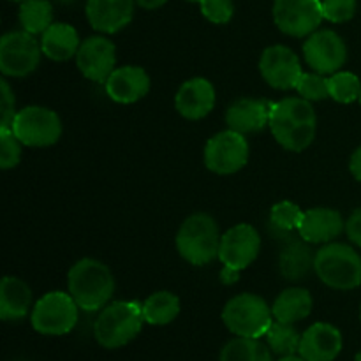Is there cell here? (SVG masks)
<instances>
[{"label": "cell", "instance_id": "cell-1", "mask_svg": "<svg viewBox=\"0 0 361 361\" xmlns=\"http://www.w3.org/2000/svg\"><path fill=\"white\" fill-rule=\"evenodd\" d=\"M270 127L275 141L288 152H303L316 137L317 116L312 102L303 97H286L271 102Z\"/></svg>", "mask_w": 361, "mask_h": 361}, {"label": "cell", "instance_id": "cell-2", "mask_svg": "<svg viewBox=\"0 0 361 361\" xmlns=\"http://www.w3.org/2000/svg\"><path fill=\"white\" fill-rule=\"evenodd\" d=\"M67 291L81 310L97 312L109 303L115 293V279L104 263L85 257L67 274Z\"/></svg>", "mask_w": 361, "mask_h": 361}, {"label": "cell", "instance_id": "cell-3", "mask_svg": "<svg viewBox=\"0 0 361 361\" xmlns=\"http://www.w3.org/2000/svg\"><path fill=\"white\" fill-rule=\"evenodd\" d=\"M143 307L137 302H113L99 312L94 337L106 349H118L133 342L143 328Z\"/></svg>", "mask_w": 361, "mask_h": 361}, {"label": "cell", "instance_id": "cell-4", "mask_svg": "<svg viewBox=\"0 0 361 361\" xmlns=\"http://www.w3.org/2000/svg\"><path fill=\"white\" fill-rule=\"evenodd\" d=\"M221 231L215 219L208 214H194L187 217L176 233V250L187 263L204 267L219 257Z\"/></svg>", "mask_w": 361, "mask_h": 361}, {"label": "cell", "instance_id": "cell-5", "mask_svg": "<svg viewBox=\"0 0 361 361\" xmlns=\"http://www.w3.org/2000/svg\"><path fill=\"white\" fill-rule=\"evenodd\" d=\"M314 274L331 289H356L361 286V256L345 243H324L316 250Z\"/></svg>", "mask_w": 361, "mask_h": 361}, {"label": "cell", "instance_id": "cell-6", "mask_svg": "<svg viewBox=\"0 0 361 361\" xmlns=\"http://www.w3.org/2000/svg\"><path fill=\"white\" fill-rule=\"evenodd\" d=\"M222 321L236 337L261 338L268 334L275 319L271 307L261 296L242 293L226 303Z\"/></svg>", "mask_w": 361, "mask_h": 361}, {"label": "cell", "instance_id": "cell-7", "mask_svg": "<svg viewBox=\"0 0 361 361\" xmlns=\"http://www.w3.org/2000/svg\"><path fill=\"white\" fill-rule=\"evenodd\" d=\"M78 303L69 293L51 291L34 305L30 323L37 334L59 337L73 331L78 323Z\"/></svg>", "mask_w": 361, "mask_h": 361}, {"label": "cell", "instance_id": "cell-8", "mask_svg": "<svg viewBox=\"0 0 361 361\" xmlns=\"http://www.w3.org/2000/svg\"><path fill=\"white\" fill-rule=\"evenodd\" d=\"M25 147H51L62 136V122L53 109L44 106H27L20 109L11 127Z\"/></svg>", "mask_w": 361, "mask_h": 361}, {"label": "cell", "instance_id": "cell-9", "mask_svg": "<svg viewBox=\"0 0 361 361\" xmlns=\"http://www.w3.org/2000/svg\"><path fill=\"white\" fill-rule=\"evenodd\" d=\"M41 55V41L25 30L7 32L0 39V71L4 76H28L37 69Z\"/></svg>", "mask_w": 361, "mask_h": 361}, {"label": "cell", "instance_id": "cell-10", "mask_svg": "<svg viewBox=\"0 0 361 361\" xmlns=\"http://www.w3.org/2000/svg\"><path fill=\"white\" fill-rule=\"evenodd\" d=\"M249 162V143L245 134L222 130L212 136L204 147V166L217 175H233Z\"/></svg>", "mask_w": 361, "mask_h": 361}, {"label": "cell", "instance_id": "cell-11", "mask_svg": "<svg viewBox=\"0 0 361 361\" xmlns=\"http://www.w3.org/2000/svg\"><path fill=\"white\" fill-rule=\"evenodd\" d=\"M324 20L323 0H275L274 21L291 37H309Z\"/></svg>", "mask_w": 361, "mask_h": 361}, {"label": "cell", "instance_id": "cell-12", "mask_svg": "<svg viewBox=\"0 0 361 361\" xmlns=\"http://www.w3.org/2000/svg\"><path fill=\"white\" fill-rule=\"evenodd\" d=\"M303 56L310 69L321 74H335L348 60V46L334 30H316L303 44Z\"/></svg>", "mask_w": 361, "mask_h": 361}, {"label": "cell", "instance_id": "cell-13", "mask_svg": "<svg viewBox=\"0 0 361 361\" xmlns=\"http://www.w3.org/2000/svg\"><path fill=\"white\" fill-rule=\"evenodd\" d=\"M259 73L275 90H296L302 78V63L291 48L274 44L261 53Z\"/></svg>", "mask_w": 361, "mask_h": 361}, {"label": "cell", "instance_id": "cell-14", "mask_svg": "<svg viewBox=\"0 0 361 361\" xmlns=\"http://www.w3.org/2000/svg\"><path fill=\"white\" fill-rule=\"evenodd\" d=\"M261 250V236L250 224H236L222 235L219 259L226 268L245 270L256 261Z\"/></svg>", "mask_w": 361, "mask_h": 361}, {"label": "cell", "instance_id": "cell-15", "mask_svg": "<svg viewBox=\"0 0 361 361\" xmlns=\"http://www.w3.org/2000/svg\"><path fill=\"white\" fill-rule=\"evenodd\" d=\"M116 46L104 35H92L81 42L76 53V66L87 80L106 83L115 71Z\"/></svg>", "mask_w": 361, "mask_h": 361}, {"label": "cell", "instance_id": "cell-16", "mask_svg": "<svg viewBox=\"0 0 361 361\" xmlns=\"http://www.w3.org/2000/svg\"><path fill=\"white\" fill-rule=\"evenodd\" d=\"M106 94L118 104H133L150 92V76L143 67H116L106 80Z\"/></svg>", "mask_w": 361, "mask_h": 361}, {"label": "cell", "instance_id": "cell-17", "mask_svg": "<svg viewBox=\"0 0 361 361\" xmlns=\"http://www.w3.org/2000/svg\"><path fill=\"white\" fill-rule=\"evenodd\" d=\"M136 0H87V20L102 34H116L133 21Z\"/></svg>", "mask_w": 361, "mask_h": 361}, {"label": "cell", "instance_id": "cell-18", "mask_svg": "<svg viewBox=\"0 0 361 361\" xmlns=\"http://www.w3.org/2000/svg\"><path fill=\"white\" fill-rule=\"evenodd\" d=\"M342 351V334L330 323H316L302 334L298 355L305 361H334Z\"/></svg>", "mask_w": 361, "mask_h": 361}, {"label": "cell", "instance_id": "cell-19", "mask_svg": "<svg viewBox=\"0 0 361 361\" xmlns=\"http://www.w3.org/2000/svg\"><path fill=\"white\" fill-rule=\"evenodd\" d=\"M215 88L207 78L187 80L175 95V108L187 120H201L210 115L215 106Z\"/></svg>", "mask_w": 361, "mask_h": 361}, {"label": "cell", "instance_id": "cell-20", "mask_svg": "<svg viewBox=\"0 0 361 361\" xmlns=\"http://www.w3.org/2000/svg\"><path fill=\"white\" fill-rule=\"evenodd\" d=\"M271 102L263 99L242 97L236 99L226 109V123L228 129L240 134L261 133L270 123Z\"/></svg>", "mask_w": 361, "mask_h": 361}, {"label": "cell", "instance_id": "cell-21", "mask_svg": "<svg viewBox=\"0 0 361 361\" xmlns=\"http://www.w3.org/2000/svg\"><path fill=\"white\" fill-rule=\"evenodd\" d=\"M345 229L342 215L334 208H310L303 212L298 235L309 243H331Z\"/></svg>", "mask_w": 361, "mask_h": 361}, {"label": "cell", "instance_id": "cell-22", "mask_svg": "<svg viewBox=\"0 0 361 361\" xmlns=\"http://www.w3.org/2000/svg\"><path fill=\"white\" fill-rule=\"evenodd\" d=\"M32 307V289L23 279L4 277L0 282V319L21 321Z\"/></svg>", "mask_w": 361, "mask_h": 361}, {"label": "cell", "instance_id": "cell-23", "mask_svg": "<svg viewBox=\"0 0 361 361\" xmlns=\"http://www.w3.org/2000/svg\"><path fill=\"white\" fill-rule=\"evenodd\" d=\"M314 261L316 252H312L309 242L289 238L279 256V270L286 281H303L314 270Z\"/></svg>", "mask_w": 361, "mask_h": 361}, {"label": "cell", "instance_id": "cell-24", "mask_svg": "<svg viewBox=\"0 0 361 361\" xmlns=\"http://www.w3.org/2000/svg\"><path fill=\"white\" fill-rule=\"evenodd\" d=\"M81 41L78 30L69 23H53L41 35L42 55L55 62H67L76 56Z\"/></svg>", "mask_w": 361, "mask_h": 361}, {"label": "cell", "instance_id": "cell-25", "mask_svg": "<svg viewBox=\"0 0 361 361\" xmlns=\"http://www.w3.org/2000/svg\"><path fill=\"white\" fill-rule=\"evenodd\" d=\"M314 307L312 295L303 288H288L275 298L271 305L274 319L296 324L310 316Z\"/></svg>", "mask_w": 361, "mask_h": 361}, {"label": "cell", "instance_id": "cell-26", "mask_svg": "<svg viewBox=\"0 0 361 361\" xmlns=\"http://www.w3.org/2000/svg\"><path fill=\"white\" fill-rule=\"evenodd\" d=\"M145 323L152 326H164L173 323L180 314L178 296L169 291H157L143 302Z\"/></svg>", "mask_w": 361, "mask_h": 361}, {"label": "cell", "instance_id": "cell-27", "mask_svg": "<svg viewBox=\"0 0 361 361\" xmlns=\"http://www.w3.org/2000/svg\"><path fill=\"white\" fill-rule=\"evenodd\" d=\"M271 349L259 338L236 337L222 348L219 361H274Z\"/></svg>", "mask_w": 361, "mask_h": 361}, {"label": "cell", "instance_id": "cell-28", "mask_svg": "<svg viewBox=\"0 0 361 361\" xmlns=\"http://www.w3.org/2000/svg\"><path fill=\"white\" fill-rule=\"evenodd\" d=\"M21 28L32 35H42L53 25V6L49 0H25L20 6Z\"/></svg>", "mask_w": 361, "mask_h": 361}, {"label": "cell", "instance_id": "cell-29", "mask_svg": "<svg viewBox=\"0 0 361 361\" xmlns=\"http://www.w3.org/2000/svg\"><path fill=\"white\" fill-rule=\"evenodd\" d=\"M264 338H267V344L271 353L282 358V356H293L298 353L302 335L298 334L295 324L274 321Z\"/></svg>", "mask_w": 361, "mask_h": 361}, {"label": "cell", "instance_id": "cell-30", "mask_svg": "<svg viewBox=\"0 0 361 361\" xmlns=\"http://www.w3.org/2000/svg\"><path fill=\"white\" fill-rule=\"evenodd\" d=\"M328 85H330V97L341 104H351L360 99L361 81L349 71H338L331 74L328 78Z\"/></svg>", "mask_w": 361, "mask_h": 361}, {"label": "cell", "instance_id": "cell-31", "mask_svg": "<svg viewBox=\"0 0 361 361\" xmlns=\"http://www.w3.org/2000/svg\"><path fill=\"white\" fill-rule=\"evenodd\" d=\"M302 217V208H300L298 204L291 203V201H279V203L274 204V208L270 210L271 228H274L279 235L291 236L293 231H298Z\"/></svg>", "mask_w": 361, "mask_h": 361}, {"label": "cell", "instance_id": "cell-32", "mask_svg": "<svg viewBox=\"0 0 361 361\" xmlns=\"http://www.w3.org/2000/svg\"><path fill=\"white\" fill-rule=\"evenodd\" d=\"M300 97L307 99V101H323V99L330 97V85H328V78L321 73H303L296 87Z\"/></svg>", "mask_w": 361, "mask_h": 361}, {"label": "cell", "instance_id": "cell-33", "mask_svg": "<svg viewBox=\"0 0 361 361\" xmlns=\"http://www.w3.org/2000/svg\"><path fill=\"white\" fill-rule=\"evenodd\" d=\"M21 141L11 129H0V168L13 169L21 161Z\"/></svg>", "mask_w": 361, "mask_h": 361}, {"label": "cell", "instance_id": "cell-34", "mask_svg": "<svg viewBox=\"0 0 361 361\" xmlns=\"http://www.w3.org/2000/svg\"><path fill=\"white\" fill-rule=\"evenodd\" d=\"M200 7L203 16L215 25L229 23L235 14L233 0H200Z\"/></svg>", "mask_w": 361, "mask_h": 361}, {"label": "cell", "instance_id": "cell-35", "mask_svg": "<svg viewBox=\"0 0 361 361\" xmlns=\"http://www.w3.org/2000/svg\"><path fill=\"white\" fill-rule=\"evenodd\" d=\"M356 0H323L324 20L331 23H345L356 14Z\"/></svg>", "mask_w": 361, "mask_h": 361}, {"label": "cell", "instance_id": "cell-36", "mask_svg": "<svg viewBox=\"0 0 361 361\" xmlns=\"http://www.w3.org/2000/svg\"><path fill=\"white\" fill-rule=\"evenodd\" d=\"M0 88H2V102H0V129H11L13 127L14 118H16L18 111L16 99H14L13 88L9 87L7 80L0 81Z\"/></svg>", "mask_w": 361, "mask_h": 361}, {"label": "cell", "instance_id": "cell-37", "mask_svg": "<svg viewBox=\"0 0 361 361\" xmlns=\"http://www.w3.org/2000/svg\"><path fill=\"white\" fill-rule=\"evenodd\" d=\"M345 233L355 245L361 247V207L356 208L345 222Z\"/></svg>", "mask_w": 361, "mask_h": 361}, {"label": "cell", "instance_id": "cell-38", "mask_svg": "<svg viewBox=\"0 0 361 361\" xmlns=\"http://www.w3.org/2000/svg\"><path fill=\"white\" fill-rule=\"evenodd\" d=\"M349 171H351V175L355 176L358 182H361V147L356 148V150L353 152L351 159H349Z\"/></svg>", "mask_w": 361, "mask_h": 361}, {"label": "cell", "instance_id": "cell-39", "mask_svg": "<svg viewBox=\"0 0 361 361\" xmlns=\"http://www.w3.org/2000/svg\"><path fill=\"white\" fill-rule=\"evenodd\" d=\"M166 2H168V0H136L137 6L143 7V9H148V11L159 9V7L164 6Z\"/></svg>", "mask_w": 361, "mask_h": 361}, {"label": "cell", "instance_id": "cell-40", "mask_svg": "<svg viewBox=\"0 0 361 361\" xmlns=\"http://www.w3.org/2000/svg\"><path fill=\"white\" fill-rule=\"evenodd\" d=\"M238 275H240L238 270H233V268L224 267V270H222V274H221V279L224 284H233V282H236Z\"/></svg>", "mask_w": 361, "mask_h": 361}, {"label": "cell", "instance_id": "cell-41", "mask_svg": "<svg viewBox=\"0 0 361 361\" xmlns=\"http://www.w3.org/2000/svg\"><path fill=\"white\" fill-rule=\"evenodd\" d=\"M277 361H305L302 358V356H296V355H293V356H282V358H279Z\"/></svg>", "mask_w": 361, "mask_h": 361}, {"label": "cell", "instance_id": "cell-42", "mask_svg": "<svg viewBox=\"0 0 361 361\" xmlns=\"http://www.w3.org/2000/svg\"><path fill=\"white\" fill-rule=\"evenodd\" d=\"M56 4H60V6H73L74 2H76V0H55Z\"/></svg>", "mask_w": 361, "mask_h": 361}, {"label": "cell", "instance_id": "cell-43", "mask_svg": "<svg viewBox=\"0 0 361 361\" xmlns=\"http://www.w3.org/2000/svg\"><path fill=\"white\" fill-rule=\"evenodd\" d=\"M355 361H361V351L358 353V355H356V358H355Z\"/></svg>", "mask_w": 361, "mask_h": 361}, {"label": "cell", "instance_id": "cell-44", "mask_svg": "<svg viewBox=\"0 0 361 361\" xmlns=\"http://www.w3.org/2000/svg\"><path fill=\"white\" fill-rule=\"evenodd\" d=\"M11 2H25V0H11Z\"/></svg>", "mask_w": 361, "mask_h": 361}, {"label": "cell", "instance_id": "cell-45", "mask_svg": "<svg viewBox=\"0 0 361 361\" xmlns=\"http://www.w3.org/2000/svg\"><path fill=\"white\" fill-rule=\"evenodd\" d=\"M187 2H197V4H200V0H187Z\"/></svg>", "mask_w": 361, "mask_h": 361}, {"label": "cell", "instance_id": "cell-46", "mask_svg": "<svg viewBox=\"0 0 361 361\" xmlns=\"http://www.w3.org/2000/svg\"><path fill=\"white\" fill-rule=\"evenodd\" d=\"M358 101H360V104H361V94H360V99H358Z\"/></svg>", "mask_w": 361, "mask_h": 361}, {"label": "cell", "instance_id": "cell-47", "mask_svg": "<svg viewBox=\"0 0 361 361\" xmlns=\"http://www.w3.org/2000/svg\"><path fill=\"white\" fill-rule=\"evenodd\" d=\"M360 317H361V309H360Z\"/></svg>", "mask_w": 361, "mask_h": 361}]
</instances>
